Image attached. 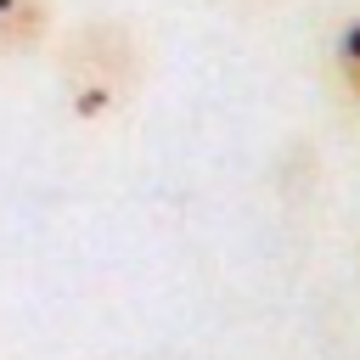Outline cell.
Segmentation results:
<instances>
[{
    "label": "cell",
    "mask_w": 360,
    "mask_h": 360,
    "mask_svg": "<svg viewBox=\"0 0 360 360\" xmlns=\"http://www.w3.org/2000/svg\"><path fill=\"white\" fill-rule=\"evenodd\" d=\"M51 34V0H0V51H34Z\"/></svg>",
    "instance_id": "1"
},
{
    "label": "cell",
    "mask_w": 360,
    "mask_h": 360,
    "mask_svg": "<svg viewBox=\"0 0 360 360\" xmlns=\"http://www.w3.org/2000/svg\"><path fill=\"white\" fill-rule=\"evenodd\" d=\"M332 56H338V79H343V90L360 101V17L338 28V39H332Z\"/></svg>",
    "instance_id": "2"
}]
</instances>
